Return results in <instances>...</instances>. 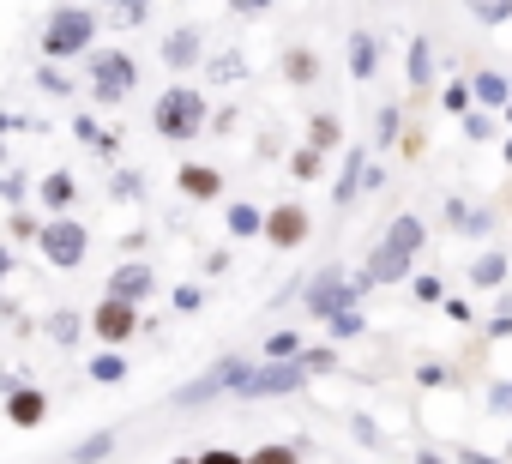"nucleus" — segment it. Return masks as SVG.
Returning <instances> with one entry per match:
<instances>
[{
    "label": "nucleus",
    "mask_w": 512,
    "mask_h": 464,
    "mask_svg": "<svg viewBox=\"0 0 512 464\" xmlns=\"http://www.w3.org/2000/svg\"><path fill=\"white\" fill-rule=\"evenodd\" d=\"M241 374H247V362H241V356H229V362L205 368L193 386H181L175 398H181V404H205V398H217V392H235V386H241Z\"/></svg>",
    "instance_id": "nucleus-8"
},
{
    "label": "nucleus",
    "mask_w": 512,
    "mask_h": 464,
    "mask_svg": "<svg viewBox=\"0 0 512 464\" xmlns=\"http://www.w3.org/2000/svg\"><path fill=\"white\" fill-rule=\"evenodd\" d=\"M0 410H7L13 428H43V422H49V398H43L37 386H25V380L7 392V404H0Z\"/></svg>",
    "instance_id": "nucleus-10"
},
{
    "label": "nucleus",
    "mask_w": 512,
    "mask_h": 464,
    "mask_svg": "<svg viewBox=\"0 0 512 464\" xmlns=\"http://www.w3.org/2000/svg\"><path fill=\"white\" fill-rule=\"evenodd\" d=\"M7 229H13V242H37V229H43V223H37V217H25V211H13V223H7Z\"/></svg>",
    "instance_id": "nucleus-27"
},
{
    "label": "nucleus",
    "mask_w": 512,
    "mask_h": 464,
    "mask_svg": "<svg viewBox=\"0 0 512 464\" xmlns=\"http://www.w3.org/2000/svg\"><path fill=\"white\" fill-rule=\"evenodd\" d=\"M308 308H314L320 320H332V314H344V308H350V284H344L338 272H326V278H320V284L308 290Z\"/></svg>",
    "instance_id": "nucleus-14"
},
{
    "label": "nucleus",
    "mask_w": 512,
    "mask_h": 464,
    "mask_svg": "<svg viewBox=\"0 0 512 464\" xmlns=\"http://www.w3.org/2000/svg\"><path fill=\"white\" fill-rule=\"evenodd\" d=\"M175 187H181L187 199H217V193H223V169H211V163H181V169H175Z\"/></svg>",
    "instance_id": "nucleus-13"
},
{
    "label": "nucleus",
    "mask_w": 512,
    "mask_h": 464,
    "mask_svg": "<svg viewBox=\"0 0 512 464\" xmlns=\"http://www.w3.org/2000/svg\"><path fill=\"white\" fill-rule=\"evenodd\" d=\"M199 302H205V296H199V290H193V284H181V290H175V308H181V314H193V308H199Z\"/></svg>",
    "instance_id": "nucleus-33"
},
{
    "label": "nucleus",
    "mask_w": 512,
    "mask_h": 464,
    "mask_svg": "<svg viewBox=\"0 0 512 464\" xmlns=\"http://www.w3.org/2000/svg\"><path fill=\"white\" fill-rule=\"evenodd\" d=\"M500 272H506V260H494V254H488V260H482L470 278H476V284H500Z\"/></svg>",
    "instance_id": "nucleus-31"
},
{
    "label": "nucleus",
    "mask_w": 512,
    "mask_h": 464,
    "mask_svg": "<svg viewBox=\"0 0 512 464\" xmlns=\"http://www.w3.org/2000/svg\"><path fill=\"white\" fill-rule=\"evenodd\" d=\"M260 223H266L260 205H229V236H260Z\"/></svg>",
    "instance_id": "nucleus-19"
},
{
    "label": "nucleus",
    "mask_w": 512,
    "mask_h": 464,
    "mask_svg": "<svg viewBox=\"0 0 512 464\" xmlns=\"http://www.w3.org/2000/svg\"><path fill=\"white\" fill-rule=\"evenodd\" d=\"M133 85H139V61L127 49H97L91 55V97L103 109H115L121 97H133Z\"/></svg>",
    "instance_id": "nucleus-4"
},
{
    "label": "nucleus",
    "mask_w": 512,
    "mask_h": 464,
    "mask_svg": "<svg viewBox=\"0 0 512 464\" xmlns=\"http://www.w3.org/2000/svg\"><path fill=\"white\" fill-rule=\"evenodd\" d=\"M91 380H97V386H121V380H127V356H121V350H103V356L91 362Z\"/></svg>",
    "instance_id": "nucleus-17"
},
{
    "label": "nucleus",
    "mask_w": 512,
    "mask_h": 464,
    "mask_svg": "<svg viewBox=\"0 0 512 464\" xmlns=\"http://www.w3.org/2000/svg\"><path fill=\"white\" fill-rule=\"evenodd\" d=\"M151 127H157V139L187 145V139L205 127V97H199L193 85H169V91L151 103Z\"/></svg>",
    "instance_id": "nucleus-2"
},
{
    "label": "nucleus",
    "mask_w": 512,
    "mask_h": 464,
    "mask_svg": "<svg viewBox=\"0 0 512 464\" xmlns=\"http://www.w3.org/2000/svg\"><path fill=\"white\" fill-rule=\"evenodd\" d=\"M260 236H266L272 248H302V242H308V211H302V205H278V211H266Z\"/></svg>",
    "instance_id": "nucleus-9"
},
{
    "label": "nucleus",
    "mask_w": 512,
    "mask_h": 464,
    "mask_svg": "<svg viewBox=\"0 0 512 464\" xmlns=\"http://www.w3.org/2000/svg\"><path fill=\"white\" fill-rule=\"evenodd\" d=\"M308 139H314L308 151H326V145H338V121H332V115H314V127H308Z\"/></svg>",
    "instance_id": "nucleus-22"
},
{
    "label": "nucleus",
    "mask_w": 512,
    "mask_h": 464,
    "mask_svg": "<svg viewBox=\"0 0 512 464\" xmlns=\"http://www.w3.org/2000/svg\"><path fill=\"white\" fill-rule=\"evenodd\" d=\"M410 79H416V85H428V43H416V49H410Z\"/></svg>",
    "instance_id": "nucleus-29"
},
{
    "label": "nucleus",
    "mask_w": 512,
    "mask_h": 464,
    "mask_svg": "<svg viewBox=\"0 0 512 464\" xmlns=\"http://www.w3.org/2000/svg\"><path fill=\"white\" fill-rule=\"evenodd\" d=\"M284 67H290V79H296V85H308V79H314V55H308V49H290V55H284Z\"/></svg>",
    "instance_id": "nucleus-25"
},
{
    "label": "nucleus",
    "mask_w": 512,
    "mask_h": 464,
    "mask_svg": "<svg viewBox=\"0 0 512 464\" xmlns=\"http://www.w3.org/2000/svg\"><path fill=\"white\" fill-rule=\"evenodd\" d=\"M169 464H193V458H169Z\"/></svg>",
    "instance_id": "nucleus-39"
},
{
    "label": "nucleus",
    "mask_w": 512,
    "mask_h": 464,
    "mask_svg": "<svg viewBox=\"0 0 512 464\" xmlns=\"http://www.w3.org/2000/svg\"><path fill=\"white\" fill-rule=\"evenodd\" d=\"M290 169H296L302 181H314V175H320V151H296V163H290Z\"/></svg>",
    "instance_id": "nucleus-30"
},
{
    "label": "nucleus",
    "mask_w": 512,
    "mask_h": 464,
    "mask_svg": "<svg viewBox=\"0 0 512 464\" xmlns=\"http://www.w3.org/2000/svg\"><path fill=\"white\" fill-rule=\"evenodd\" d=\"M193 464H247L235 446H205V452H193Z\"/></svg>",
    "instance_id": "nucleus-26"
},
{
    "label": "nucleus",
    "mask_w": 512,
    "mask_h": 464,
    "mask_svg": "<svg viewBox=\"0 0 512 464\" xmlns=\"http://www.w3.org/2000/svg\"><path fill=\"white\" fill-rule=\"evenodd\" d=\"M97 25H103V19H97L91 7H55V13H49V25H43V55H49V61L91 55Z\"/></svg>",
    "instance_id": "nucleus-1"
},
{
    "label": "nucleus",
    "mask_w": 512,
    "mask_h": 464,
    "mask_svg": "<svg viewBox=\"0 0 512 464\" xmlns=\"http://www.w3.org/2000/svg\"><path fill=\"white\" fill-rule=\"evenodd\" d=\"M37 85H43V91H55V97H61V91H67V79H61V73H55V61H49V67H43V79H37Z\"/></svg>",
    "instance_id": "nucleus-35"
},
{
    "label": "nucleus",
    "mask_w": 512,
    "mask_h": 464,
    "mask_svg": "<svg viewBox=\"0 0 512 464\" xmlns=\"http://www.w3.org/2000/svg\"><path fill=\"white\" fill-rule=\"evenodd\" d=\"M115 452V428H97V434H85L73 452H67V464H103Z\"/></svg>",
    "instance_id": "nucleus-16"
},
{
    "label": "nucleus",
    "mask_w": 512,
    "mask_h": 464,
    "mask_svg": "<svg viewBox=\"0 0 512 464\" xmlns=\"http://www.w3.org/2000/svg\"><path fill=\"white\" fill-rule=\"evenodd\" d=\"M476 97H482V103H506V85H500V79H476Z\"/></svg>",
    "instance_id": "nucleus-32"
},
{
    "label": "nucleus",
    "mask_w": 512,
    "mask_h": 464,
    "mask_svg": "<svg viewBox=\"0 0 512 464\" xmlns=\"http://www.w3.org/2000/svg\"><path fill=\"white\" fill-rule=\"evenodd\" d=\"M163 61H169V73H187V67L199 61V31L187 25V31H175V37H163Z\"/></svg>",
    "instance_id": "nucleus-15"
},
{
    "label": "nucleus",
    "mask_w": 512,
    "mask_h": 464,
    "mask_svg": "<svg viewBox=\"0 0 512 464\" xmlns=\"http://www.w3.org/2000/svg\"><path fill=\"white\" fill-rule=\"evenodd\" d=\"M109 187H115V199H139V181H133V175H115Z\"/></svg>",
    "instance_id": "nucleus-36"
},
{
    "label": "nucleus",
    "mask_w": 512,
    "mask_h": 464,
    "mask_svg": "<svg viewBox=\"0 0 512 464\" xmlns=\"http://www.w3.org/2000/svg\"><path fill=\"white\" fill-rule=\"evenodd\" d=\"M247 464H302L296 446H260V452H247Z\"/></svg>",
    "instance_id": "nucleus-24"
},
{
    "label": "nucleus",
    "mask_w": 512,
    "mask_h": 464,
    "mask_svg": "<svg viewBox=\"0 0 512 464\" xmlns=\"http://www.w3.org/2000/svg\"><path fill=\"white\" fill-rule=\"evenodd\" d=\"M422 242V223L416 217H398L392 223V236L374 248V260H368V278H380V284H392V278H404L410 272V248Z\"/></svg>",
    "instance_id": "nucleus-5"
},
{
    "label": "nucleus",
    "mask_w": 512,
    "mask_h": 464,
    "mask_svg": "<svg viewBox=\"0 0 512 464\" xmlns=\"http://www.w3.org/2000/svg\"><path fill=\"white\" fill-rule=\"evenodd\" d=\"M332 332H344V338H350V332H362V320H356V314L344 308V314H332Z\"/></svg>",
    "instance_id": "nucleus-37"
},
{
    "label": "nucleus",
    "mask_w": 512,
    "mask_h": 464,
    "mask_svg": "<svg viewBox=\"0 0 512 464\" xmlns=\"http://www.w3.org/2000/svg\"><path fill=\"white\" fill-rule=\"evenodd\" d=\"M13 272H19V260H13V248H7V242H0V290H7V278H13Z\"/></svg>",
    "instance_id": "nucleus-34"
},
{
    "label": "nucleus",
    "mask_w": 512,
    "mask_h": 464,
    "mask_svg": "<svg viewBox=\"0 0 512 464\" xmlns=\"http://www.w3.org/2000/svg\"><path fill=\"white\" fill-rule=\"evenodd\" d=\"M43 332H49V338H55V344H79V332H85V326H79V320H73V308H55V314H49V320H43Z\"/></svg>",
    "instance_id": "nucleus-18"
},
{
    "label": "nucleus",
    "mask_w": 512,
    "mask_h": 464,
    "mask_svg": "<svg viewBox=\"0 0 512 464\" xmlns=\"http://www.w3.org/2000/svg\"><path fill=\"white\" fill-rule=\"evenodd\" d=\"M37 248H43V260L55 266V272H79L85 266V254H91V229L67 211V217H49L43 229H37Z\"/></svg>",
    "instance_id": "nucleus-3"
},
{
    "label": "nucleus",
    "mask_w": 512,
    "mask_h": 464,
    "mask_svg": "<svg viewBox=\"0 0 512 464\" xmlns=\"http://www.w3.org/2000/svg\"><path fill=\"white\" fill-rule=\"evenodd\" d=\"M91 332H97L109 350H121V344L139 332V308H133V302H115V296H103V302H97V314H91Z\"/></svg>",
    "instance_id": "nucleus-7"
},
{
    "label": "nucleus",
    "mask_w": 512,
    "mask_h": 464,
    "mask_svg": "<svg viewBox=\"0 0 512 464\" xmlns=\"http://www.w3.org/2000/svg\"><path fill=\"white\" fill-rule=\"evenodd\" d=\"M350 67H356V79H368V73H374V37H368V31H356V37H350Z\"/></svg>",
    "instance_id": "nucleus-20"
},
{
    "label": "nucleus",
    "mask_w": 512,
    "mask_h": 464,
    "mask_svg": "<svg viewBox=\"0 0 512 464\" xmlns=\"http://www.w3.org/2000/svg\"><path fill=\"white\" fill-rule=\"evenodd\" d=\"M266 356H272V362H284V356H302V338H296V332H272V338H266Z\"/></svg>",
    "instance_id": "nucleus-23"
},
{
    "label": "nucleus",
    "mask_w": 512,
    "mask_h": 464,
    "mask_svg": "<svg viewBox=\"0 0 512 464\" xmlns=\"http://www.w3.org/2000/svg\"><path fill=\"white\" fill-rule=\"evenodd\" d=\"M211 79H241V55H217L211 61Z\"/></svg>",
    "instance_id": "nucleus-28"
},
{
    "label": "nucleus",
    "mask_w": 512,
    "mask_h": 464,
    "mask_svg": "<svg viewBox=\"0 0 512 464\" xmlns=\"http://www.w3.org/2000/svg\"><path fill=\"white\" fill-rule=\"evenodd\" d=\"M151 290H157V278H151V266H139V260H127V266L109 272V296H115V302H133V308H139Z\"/></svg>",
    "instance_id": "nucleus-11"
},
{
    "label": "nucleus",
    "mask_w": 512,
    "mask_h": 464,
    "mask_svg": "<svg viewBox=\"0 0 512 464\" xmlns=\"http://www.w3.org/2000/svg\"><path fill=\"white\" fill-rule=\"evenodd\" d=\"M229 7H235V13H266L272 0H229Z\"/></svg>",
    "instance_id": "nucleus-38"
},
{
    "label": "nucleus",
    "mask_w": 512,
    "mask_h": 464,
    "mask_svg": "<svg viewBox=\"0 0 512 464\" xmlns=\"http://www.w3.org/2000/svg\"><path fill=\"white\" fill-rule=\"evenodd\" d=\"M109 13H115V25H145L151 0H109Z\"/></svg>",
    "instance_id": "nucleus-21"
},
{
    "label": "nucleus",
    "mask_w": 512,
    "mask_h": 464,
    "mask_svg": "<svg viewBox=\"0 0 512 464\" xmlns=\"http://www.w3.org/2000/svg\"><path fill=\"white\" fill-rule=\"evenodd\" d=\"M37 199H43L55 217H67V211L79 205V175H73V169H49L43 187H37Z\"/></svg>",
    "instance_id": "nucleus-12"
},
{
    "label": "nucleus",
    "mask_w": 512,
    "mask_h": 464,
    "mask_svg": "<svg viewBox=\"0 0 512 464\" xmlns=\"http://www.w3.org/2000/svg\"><path fill=\"white\" fill-rule=\"evenodd\" d=\"M302 374H308L302 362H266V368H247L235 392H241V398H272V392H296V386H302Z\"/></svg>",
    "instance_id": "nucleus-6"
}]
</instances>
